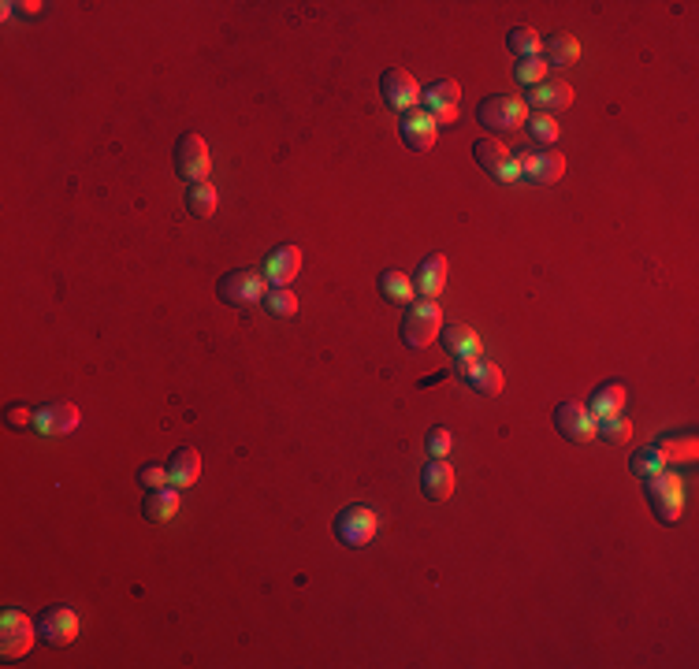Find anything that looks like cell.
Listing matches in <instances>:
<instances>
[{
    "label": "cell",
    "instance_id": "cell-12",
    "mask_svg": "<svg viewBox=\"0 0 699 669\" xmlns=\"http://www.w3.org/2000/svg\"><path fill=\"white\" fill-rule=\"evenodd\" d=\"M38 636L45 643H53V647L75 643V636H79V614L67 610V606H49V610L38 617Z\"/></svg>",
    "mask_w": 699,
    "mask_h": 669
},
{
    "label": "cell",
    "instance_id": "cell-10",
    "mask_svg": "<svg viewBox=\"0 0 699 669\" xmlns=\"http://www.w3.org/2000/svg\"><path fill=\"white\" fill-rule=\"evenodd\" d=\"M380 93H383V105L406 116V112H413V108L421 105L424 90L417 86V79H413L409 71H402V67H387L383 79H380Z\"/></svg>",
    "mask_w": 699,
    "mask_h": 669
},
{
    "label": "cell",
    "instance_id": "cell-35",
    "mask_svg": "<svg viewBox=\"0 0 699 669\" xmlns=\"http://www.w3.org/2000/svg\"><path fill=\"white\" fill-rule=\"evenodd\" d=\"M134 480H138V484L146 487V491H157V487L172 484V480H168V469H164V465H142V469H138V476H134Z\"/></svg>",
    "mask_w": 699,
    "mask_h": 669
},
{
    "label": "cell",
    "instance_id": "cell-31",
    "mask_svg": "<svg viewBox=\"0 0 699 669\" xmlns=\"http://www.w3.org/2000/svg\"><path fill=\"white\" fill-rule=\"evenodd\" d=\"M264 309L279 320H291V316H298V298H294L291 287H272L264 294Z\"/></svg>",
    "mask_w": 699,
    "mask_h": 669
},
{
    "label": "cell",
    "instance_id": "cell-16",
    "mask_svg": "<svg viewBox=\"0 0 699 669\" xmlns=\"http://www.w3.org/2000/svg\"><path fill=\"white\" fill-rule=\"evenodd\" d=\"M264 279L272 283V287H291L298 272H302V250L298 246H279L264 257Z\"/></svg>",
    "mask_w": 699,
    "mask_h": 669
},
{
    "label": "cell",
    "instance_id": "cell-21",
    "mask_svg": "<svg viewBox=\"0 0 699 669\" xmlns=\"http://www.w3.org/2000/svg\"><path fill=\"white\" fill-rule=\"evenodd\" d=\"M447 272H450V264L443 253H432V257H424L421 268L413 272V290H421L424 298H432L436 302L439 294H443V287H447Z\"/></svg>",
    "mask_w": 699,
    "mask_h": 669
},
{
    "label": "cell",
    "instance_id": "cell-25",
    "mask_svg": "<svg viewBox=\"0 0 699 669\" xmlns=\"http://www.w3.org/2000/svg\"><path fill=\"white\" fill-rule=\"evenodd\" d=\"M142 513H146L149 521H172L175 513H179V487H157V491H149L146 502H142Z\"/></svg>",
    "mask_w": 699,
    "mask_h": 669
},
{
    "label": "cell",
    "instance_id": "cell-17",
    "mask_svg": "<svg viewBox=\"0 0 699 669\" xmlns=\"http://www.w3.org/2000/svg\"><path fill=\"white\" fill-rule=\"evenodd\" d=\"M398 134H402V142H406L409 149H417V153H428V149L436 145L439 123L428 116V112L413 108V112H406V116H402V123H398Z\"/></svg>",
    "mask_w": 699,
    "mask_h": 669
},
{
    "label": "cell",
    "instance_id": "cell-6",
    "mask_svg": "<svg viewBox=\"0 0 699 669\" xmlns=\"http://www.w3.org/2000/svg\"><path fill=\"white\" fill-rule=\"evenodd\" d=\"M175 171L179 179L186 183H209V171H212V157H209V142L201 134H183L179 145H175Z\"/></svg>",
    "mask_w": 699,
    "mask_h": 669
},
{
    "label": "cell",
    "instance_id": "cell-20",
    "mask_svg": "<svg viewBox=\"0 0 699 669\" xmlns=\"http://www.w3.org/2000/svg\"><path fill=\"white\" fill-rule=\"evenodd\" d=\"M439 346H443L454 361H469V357L484 354V342H480V335H476L473 328H465V324H450V328L439 331Z\"/></svg>",
    "mask_w": 699,
    "mask_h": 669
},
{
    "label": "cell",
    "instance_id": "cell-19",
    "mask_svg": "<svg viewBox=\"0 0 699 669\" xmlns=\"http://www.w3.org/2000/svg\"><path fill=\"white\" fill-rule=\"evenodd\" d=\"M421 491L428 502H447L454 495V469L447 458H432L421 469Z\"/></svg>",
    "mask_w": 699,
    "mask_h": 669
},
{
    "label": "cell",
    "instance_id": "cell-23",
    "mask_svg": "<svg viewBox=\"0 0 699 669\" xmlns=\"http://www.w3.org/2000/svg\"><path fill=\"white\" fill-rule=\"evenodd\" d=\"M198 476H201V454L194 450V446H179L172 454V461H168V480H172V487H194L198 484Z\"/></svg>",
    "mask_w": 699,
    "mask_h": 669
},
{
    "label": "cell",
    "instance_id": "cell-14",
    "mask_svg": "<svg viewBox=\"0 0 699 669\" xmlns=\"http://www.w3.org/2000/svg\"><path fill=\"white\" fill-rule=\"evenodd\" d=\"M82 424V413L75 402H53L34 413V432L41 435H71Z\"/></svg>",
    "mask_w": 699,
    "mask_h": 669
},
{
    "label": "cell",
    "instance_id": "cell-32",
    "mask_svg": "<svg viewBox=\"0 0 699 669\" xmlns=\"http://www.w3.org/2000/svg\"><path fill=\"white\" fill-rule=\"evenodd\" d=\"M595 439H603V443L610 446H625L629 439H633V424L621 417H607V420H599V428H595Z\"/></svg>",
    "mask_w": 699,
    "mask_h": 669
},
{
    "label": "cell",
    "instance_id": "cell-30",
    "mask_svg": "<svg viewBox=\"0 0 699 669\" xmlns=\"http://www.w3.org/2000/svg\"><path fill=\"white\" fill-rule=\"evenodd\" d=\"M666 465H670V461L662 458V454H659V446H655V443L644 446V450H636L633 458H629V469H633V476H640V480H647V476L666 473Z\"/></svg>",
    "mask_w": 699,
    "mask_h": 669
},
{
    "label": "cell",
    "instance_id": "cell-2",
    "mask_svg": "<svg viewBox=\"0 0 699 669\" xmlns=\"http://www.w3.org/2000/svg\"><path fill=\"white\" fill-rule=\"evenodd\" d=\"M443 331V305H436L432 298L424 302H409L406 316H402V342L409 350H428Z\"/></svg>",
    "mask_w": 699,
    "mask_h": 669
},
{
    "label": "cell",
    "instance_id": "cell-7",
    "mask_svg": "<svg viewBox=\"0 0 699 669\" xmlns=\"http://www.w3.org/2000/svg\"><path fill=\"white\" fill-rule=\"evenodd\" d=\"M473 157L495 183L514 186L517 179H521V164H517V157L499 142V138H480V142L473 145Z\"/></svg>",
    "mask_w": 699,
    "mask_h": 669
},
{
    "label": "cell",
    "instance_id": "cell-33",
    "mask_svg": "<svg viewBox=\"0 0 699 669\" xmlns=\"http://www.w3.org/2000/svg\"><path fill=\"white\" fill-rule=\"evenodd\" d=\"M525 127H528V138H532V142H540V145L558 142V134H562V127H558V119H554V116H543V112H532V116L525 119Z\"/></svg>",
    "mask_w": 699,
    "mask_h": 669
},
{
    "label": "cell",
    "instance_id": "cell-5",
    "mask_svg": "<svg viewBox=\"0 0 699 669\" xmlns=\"http://www.w3.org/2000/svg\"><path fill=\"white\" fill-rule=\"evenodd\" d=\"M216 294H220V302L224 305H238V309H242V305L264 302V294H268V279H264L261 268H238V272L220 276Z\"/></svg>",
    "mask_w": 699,
    "mask_h": 669
},
{
    "label": "cell",
    "instance_id": "cell-15",
    "mask_svg": "<svg viewBox=\"0 0 699 669\" xmlns=\"http://www.w3.org/2000/svg\"><path fill=\"white\" fill-rule=\"evenodd\" d=\"M458 97H462V86L454 79H439L421 93V101L428 105V116L436 119L439 127L458 116Z\"/></svg>",
    "mask_w": 699,
    "mask_h": 669
},
{
    "label": "cell",
    "instance_id": "cell-8",
    "mask_svg": "<svg viewBox=\"0 0 699 669\" xmlns=\"http://www.w3.org/2000/svg\"><path fill=\"white\" fill-rule=\"evenodd\" d=\"M34 640H38V621H30L23 610H4V617H0V655L4 658L30 655Z\"/></svg>",
    "mask_w": 699,
    "mask_h": 669
},
{
    "label": "cell",
    "instance_id": "cell-3",
    "mask_svg": "<svg viewBox=\"0 0 699 669\" xmlns=\"http://www.w3.org/2000/svg\"><path fill=\"white\" fill-rule=\"evenodd\" d=\"M644 499L662 525H677L685 513V484L677 473H659L644 480Z\"/></svg>",
    "mask_w": 699,
    "mask_h": 669
},
{
    "label": "cell",
    "instance_id": "cell-24",
    "mask_svg": "<svg viewBox=\"0 0 699 669\" xmlns=\"http://www.w3.org/2000/svg\"><path fill=\"white\" fill-rule=\"evenodd\" d=\"M577 56H581V41L573 38V34H551V38L543 41V60H547V67H569V64H577Z\"/></svg>",
    "mask_w": 699,
    "mask_h": 669
},
{
    "label": "cell",
    "instance_id": "cell-13",
    "mask_svg": "<svg viewBox=\"0 0 699 669\" xmlns=\"http://www.w3.org/2000/svg\"><path fill=\"white\" fill-rule=\"evenodd\" d=\"M454 372L462 376L469 387H473L476 394H502V387H506V376H502V368L499 365H491V361H484V357H469V361H458L454 365Z\"/></svg>",
    "mask_w": 699,
    "mask_h": 669
},
{
    "label": "cell",
    "instance_id": "cell-9",
    "mask_svg": "<svg viewBox=\"0 0 699 669\" xmlns=\"http://www.w3.org/2000/svg\"><path fill=\"white\" fill-rule=\"evenodd\" d=\"M554 428H558V435L569 439V443H592L599 420L592 417V409L584 406V402L569 398V402H558V406H554Z\"/></svg>",
    "mask_w": 699,
    "mask_h": 669
},
{
    "label": "cell",
    "instance_id": "cell-11",
    "mask_svg": "<svg viewBox=\"0 0 699 669\" xmlns=\"http://www.w3.org/2000/svg\"><path fill=\"white\" fill-rule=\"evenodd\" d=\"M517 164H521V179L536 186H554L566 175V157L547 153V149H525V153H517Z\"/></svg>",
    "mask_w": 699,
    "mask_h": 669
},
{
    "label": "cell",
    "instance_id": "cell-26",
    "mask_svg": "<svg viewBox=\"0 0 699 669\" xmlns=\"http://www.w3.org/2000/svg\"><path fill=\"white\" fill-rule=\"evenodd\" d=\"M380 294L387 298V302L409 305L413 302V279H409L406 272H398V268H387V272L380 276Z\"/></svg>",
    "mask_w": 699,
    "mask_h": 669
},
{
    "label": "cell",
    "instance_id": "cell-34",
    "mask_svg": "<svg viewBox=\"0 0 699 669\" xmlns=\"http://www.w3.org/2000/svg\"><path fill=\"white\" fill-rule=\"evenodd\" d=\"M547 71H551V67H547V60H543V56H528V60H517L514 79L532 90V86H540V82L547 79Z\"/></svg>",
    "mask_w": 699,
    "mask_h": 669
},
{
    "label": "cell",
    "instance_id": "cell-29",
    "mask_svg": "<svg viewBox=\"0 0 699 669\" xmlns=\"http://www.w3.org/2000/svg\"><path fill=\"white\" fill-rule=\"evenodd\" d=\"M506 45L517 60H528V56H543V38L532 27H514L506 34Z\"/></svg>",
    "mask_w": 699,
    "mask_h": 669
},
{
    "label": "cell",
    "instance_id": "cell-28",
    "mask_svg": "<svg viewBox=\"0 0 699 669\" xmlns=\"http://www.w3.org/2000/svg\"><path fill=\"white\" fill-rule=\"evenodd\" d=\"M220 205V194H216V186L212 183H194L186 190V209L190 216H198V220H209L212 212Z\"/></svg>",
    "mask_w": 699,
    "mask_h": 669
},
{
    "label": "cell",
    "instance_id": "cell-27",
    "mask_svg": "<svg viewBox=\"0 0 699 669\" xmlns=\"http://www.w3.org/2000/svg\"><path fill=\"white\" fill-rule=\"evenodd\" d=\"M659 454L666 461H696V454H699V443H696V435H677V432H670V435H662L659 443Z\"/></svg>",
    "mask_w": 699,
    "mask_h": 669
},
{
    "label": "cell",
    "instance_id": "cell-22",
    "mask_svg": "<svg viewBox=\"0 0 699 669\" xmlns=\"http://www.w3.org/2000/svg\"><path fill=\"white\" fill-rule=\"evenodd\" d=\"M625 398H629V391H625V383L607 380V383H599V387L592 391V398H588V409H592V417H595V420L618 417L621 409H625Z\"/></svg>",
    "mask_w": 699,
    "mask_h": 669
},
{
    "label": "cell",
    "instance_id": "cell-37",
    "mask_svg": "<svg viewBox=\"0 0 699 669\" xmlns=\"http://www.w3.org/2000/svg\"><path fill=\"white\" fill-rule=\"evenodd\" d=\"M4 420H8V428H34V413H30L27 406H8V413H4Z\"/></svg>",
    "mask_w": 699,
    "mask_h": 669
},
{
    "label": "cell",
    "instance_id": "cell-18",
    "mask_svg": "<svg viewBox=\"0 0 699 669\" xmlns=\"http://www.w3.org/2000/svg\"><path fill=\"white\" fill-rule=\"evenodd\" d=\"M528 105L543 112V116H551V112H566L573 105V86L562 79H543L540 86H532L528 90Z\"/></svg>",
    "mask_w": 699,
    "mask_h": 669
},
{
    "label": "cell",
    "instance_id": "cell-36",
    "mask_svg": "<svg viewBox=\"0 0 699 669\" xmlns=\"http://www.w3.org/2000/svg\"><path fill=\"white\" fill-rule=\"evenodd\" d=\"M424 443H428V454H432V458H447L450 446H454V435H450L447 428H432Z\"/></svg>",
    "mask_w": 699,
    "mask_h": 669
},
{
    "label": "cell",
    "instance_id": "cell-1",
    "mask_svg": "<svg viewBox=\"0 0 699 669\" xmlns=\"http://www.w3.org/2000/svg\"><path fill=\"white\" fill-rule=\"evenodd\" d=\"M528 119V105L514 93H491L480 101L476 108V123L480 127H488L491 134H510V131H521Z\"/></svg>",
    "mask_w": 699,
    "mask_h": 669
},
{
    "label": "cell",
    "instance_id": "cell-4",
    "mask_svg": "<svg viewBox=\"0 0 699 669\" xmlns=\"http://www.w3.org/2000/svg\"><path fill=\"white\" fill-rule=\"evenodd\" d=\"M376 528H380V513L372 506H346V510L335 513V539L343 547H354V551L369 547Z\"/></svg>",
    "mask_w": 699,
    "mask_h": 669
}]
</instances>
